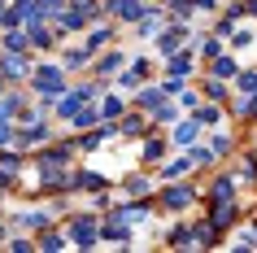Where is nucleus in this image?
I'll use <instances>...</instances> for the list:
<instances>
[{
  "label": "nucleus",
  "instance_id": "49530a36",
  "mask_svg": "<svg viewBox=\"0 0 257 253\" xmlns=\"http://www.w3.org/2000/svg\"><path fill=\"white\" fill-rule=\"evenodd\" d=\"M5 88H9V83H5V74H0V92H5Z\"/></svg>",
  "mask_w": 257,
  "mask_h": 253
},
{
  "label": "nucleus",
  "instance_id": "423d86ee",
  "mask_svg": "<svg viewBox=\"0 0 257 253\" xmlns=\"http://www.w3.org/2000/svg\"><path fill=\"white\" fill-rule=\"evenodd\" d=\"M201 210H205L209 227H214V231H218L222 240H227L231 231L240 227V218L248 214V210H244V201H240V197H235V201H218V205H201Z\"/></svg>",
  "mask_w": 257,
  "mask_h": 253
},
{
  "label": "nucleus",
  "instance_id": "39448f33",
  "mask_svg": "<svg viewBox=\"0 0 257 253\" xmlns=\"http://www.w3.org/2000/svg\"><path fill=\"white\" fill-rule=\"evenodd\" d=\"M5 223H9V231H27V236H35V231H44V227L61 223V218L53 214V205H48V201H44V205L27 201V205H22V210H14L9 218H5Z\"/></svg>",
  "mask_w": 257,
  "mask_h": 253
},
{
  "label": "nucleus",
  "instance_id": "2f4dec72",
  "mask_svg": "<svg viewBox=\"0 0 257 253\" xmlns=\"http://www.w3.org/2000/svg\"><path fill=\"white\" fill-rule=\"evenodd\" d=\"M227 171L235 175V184H240V188H257V153H240L235 166H227Z\"/></svg>",
  "mask_w": 257,
  "mask_h": 253
},
{
  "label": "nucleus",
  "instance_id": "e433bc0d",
  "mask_svg": "<svg viewBox=\"0 0 257 253\" xmlns=\"http://www.w3.org/2000/svg\"><path fill=\"white\" fill-rule=\"evenodd\" d=\"M231 92H240V96L257 92V66H240V70H235V79H231Z\"/></svg>",
  "mask_w": 257,
  "mask_h": 253
},
{
  "label": "nucleus",
  "instance_id": "0eeeda50",
  "mask_svg": "<svg viewBox=\"0 0 257 253\" xmlns=\"http://www.w3.org/2000/svg\"><path fill=\"white\" fill-rule=\"evenodd\" d=\"M57 135V122L53 118H27V122H14V144L18 148H40V144H48Z\"/></svg>",
  "mask_w": 257,
  "mask_h": 253
},
{
  "label": "nucleus",
  "instance_id": "37998d69",
  "mask_svg": "<svg viewBox=\"0 0 257 253\" xmlns=\"http://www.w3.org/2000/svg\"><path fill=\"white\" fill-rule=\"evenodd\" d=\"M244 18H257V0H244Z\"/></svg>",
  "mask_w": 257,
  "mask_h": 253
},
{
  "label": "nucleus",
  "instance_id": "20e7f679",
  "mask_svg": "<svg viewBox=\"0 0 257 253\" xmlns=\"http://www.w3.org/2000/svg\"><path fill=\"white\" fill-rule=\"evenodd\" d=\"M74 161H79L74 135H53L48 144L31 148V166H35V171H61V166H74Z\"/></svg>",
  "mask_w": 257,
  "mask_h": 253
},
{
  "label": "nucleus",
  "instance_id": "58836bf2",
  "mask_svg": "<svg viewBox=\"0 0 257 253\" xmlns=\"http://www.w3.org/2000/svg\"><path fill=\"white\" fill-rule=\"evenodd\" d=\"M0 249H9V253H35V236H27V231H9Z\"/></svg>",
  "mask_w": 257,
  "mask_h": 253
},
{
  "label": "nucleus",
  "instance_id": "6e6552de",
  "mask_svg": "<svg viewBox=\"0 0 257 253\" xmlns=\"http://www.w3.org/2000/svg\"><path fill=\"white\" fill-rule=\"evenodd\" d=\"M100 244H113V249H136L140 240H136V227L131 223H122L113 210L100 214Z\"/></svg>",
  "mask_w": 257,
  "mask_h": 253
},
{
  "label": "nucleus",
  "instance_id": "393cba45",
  "mask_svg": "<svg viewBox=\"0 0 257 253\" xmlns=\"http://www.w3.org/2000/svg\"><path fill=\"white\" fill-rule=\"evenodd\" d=\"M192 53H196V61H209V57H218L222 48H227V40H218L214 31H201V27H192Z\"/></svg>",
  "mask_w": 257,
  "mask_h": 253
},
{
  "label": "nucleus",
  "instance_id": "a878e982",
  "mask_svg": "<svg viewBox=\"0 0 257 253\" xmlns=\"http://www.w3.org/2000/svg\"><path fill=\"white\" fill-rule=\"evenodd\" d=\"M83 27H87V14H79L74 5H66V9L53 18V31L61 35V40H74V35H83Z\"/></svg>",
  "mask_w": 257,
  "mask_h": 253
},
{
  "label": "nucleus",
  "instance_id": "f704fd0d",
  "mask_svg": "<svg viewBox=\"0 0 257 253\" xmlns=\"http://www.w3.org/2000/svg\"><path fill=\"white\" fill-rule=\"evenodd\" d=\"M179 114H183V109L175 105V96H166L162 105H157V109H153V114H149V122H153V127H157V131H166V127H170V122H175Z\"/></svg>",
  "mask_w": 257,
  "mask_h": 253
},
{
  "label": "nucleus",
  "instance_id": "a211bd4d",
  "mask_svg": "<svg viewBox=\"0 0 257 253\" xmlns=\"http://www.w3.org/2000/svg\"><path fill=\"white\" fill-rule=\"evenodd\" d=\"M105 18L118 22L122 31H131L140 18H144V0H105Z\"/></svg>",
  "mask_w": 257,
  "mask_h": 253
},
{
  "label": "nucleus",
  "instance_id": "f8f14e48",
  "mask_svg": "<svg viewBox=\"0 0 257 253\" xmlns=\"http://www.w3.org/2000/svg\"><path fill=\"white\" fill-rule=\"evenodd\" d=\"M153 188H157V175L144 171V166H131L122 175V184L113 188V197H153Z\"/></svg>",
  "mask_w": 257,
  "mask_h": 253
},
{
  "label": "nucleus",
  "instance_id": "9b49d317",
  "mask_svg": "<svg viewBox=\"0 0 257 253\" xmlns=\"http://www.w3.org/2000/svg\"><path fill=\"white\" fill-rule=\"evenodd\" d=\"M126 57H131V53H126L122 44H109V48H100V53L92 57V70H87V74H92V79H105V83H109L122 66H126Z\"/></svg>",
  "mask_w": 257,
  "mask_h": 253
},
{
  "label": "nucleus",
  "instance_id": "aec40b11",
  "mask_svg": "<svg viewBox=\"0 0 257 253\" xmlns=\"http://www.w3.org/2000/svg\"><path fill=\"white\" fill-rule=\"evenodd\" d=\"M157 244H166V249H188V244H192V218H188V214H175L170 227L157 231Z\"/></svg>",
  "mask_w": 257,
  "mask_h": 253
},
{
  "label": "nucleus",
  "instance_id": "c03bdc74",
  "mask_svg": "<svg viewBox=\"0 0 257 253\" xmlns=\"http://www.w3.org/2000/svg\"><path fill=\"white\" fill-rule=\"evenodd\" d=\"M5 236H9V223H5V218H0V244H5Z\"/></svg>",
  "mask_w": 257,
  "mask_h": 253
},
{
  "label": "nucleus",
  "instance_id": "1a4fd4ad",
  "mask_svg": "<svg viewBox=\"0 0 257 253\" xmlns=\"http://www.w3.org/2000/svg\"><path fill=\"white\" fill-rule=\"evenodd\" d=\"M31 66H35V53H31V48H22V53H14V48H0V74H5V83H9V88L27 83Z\"/></svg>",
  "mask_w": 257,
  "mask_h": 253
},
{
  "label": "nucleus",
  "instance_id": "7c9ffc66",
  "mask_svg": "<svg viewBox=\"0 0 257 253\" xmlns=\"http://www.w3.org/2000/svg\"><path fill=\"white\" fill-rule=\"evenodd\" d=\"M61 249H70V240H66V231H61V223L35 231V253H61Z\"/></svg>",
  "mask_w": 257,
  "mask_h": 253
},
{
  "label": "nucleus",
  "instance_id": "412c9836",
  "mask_svg": "<svg viewBox=\"0 0 257 253\" xmlns=\"http://www.w3.org/2000/svg\"><path fill=\"white\" fill-rule=\"evenodd\" d=\"M166 135H170V148H188L192 140H201V135H205V127L192 118V114H179V118L166 127Z\"/></svg>",
  "mask_w": 257,
  "mask_h": 253
},
{
  "label": "nucleus",
  "instance_id": "a18cd8bd",
  "mask_svg": "<svg viewBox=\"0 0 257 253\" xmlns=\"http://www.w3.org/2000/svg\"><path fill=\"white\" fill-rule=\"evenodd\" d=\"M248 153H257V127H253V144H248Z\"/></svg>",
  "mask_w": 257,
  "mask_h": 253
},
{
  "label": "nucleus",
  "instance_id": "a19ab883",
  "mask_svg": "<svg viewBox=\"0 0 257 253\" xmlns=\"http://www.w3.org/2000/svg\"><path fill=\"white\" fill-rule=\"evenodd\" d=\"M218 5H222V0H192V9H196V14H201V18L218 14Z\"/></svg>",
  "mask_w": 257,
  "mask_h": 253
},
{
  "label": "nucleus",
  "instance_id": "72a5a7b5",
  "mask_svg": "<svg viewBox=\"0 0 257 253\" xmlns=\"http://www.w3.org/2000/svg\"><path fill=\"white\" fill-rule=\"evenodd\" d=\"M188 157H192V166H196V171H214V166H218V157H214V153H209V144H205V135H201V140H192V144H188Z\"/></svg>",
  "mask_w": 257,
  "mask_h": 253
},
{
  "label": "nucleus",
  "instance_id": "9d476101",
  "mask_svg": "<svg viewBox=\"0 0 257 253\" xmlns=\"http://www.w3.org/2000/svg\"><path fill=\"white\" fill-rule=\"evenodd\" d=\"M118 35H122V27L118 22H109V18H100V22H87V27H83V48H87V53H100V48H109V44H118Z\"/></svg>",
  "mask_w": 257,
  "mask_h": 253
},
{
  "label": "nucleus",
  "instance_id": "f257e3e1",
  "mask_svg": "<svg viewBox=\"0 0 257 253\" xmlns=\"http://www.w3.org/2000/svg\"><path fill=\"white\" fill-rule=\"evenodd\" d=\"M153 205H157V218L192 214L201 205V171L183 175V179H162V184L153 188Z\"/></svg>",
  "mask_w": 257,
  "mask_h": 253
},
{
  "label": "nucleus",
  "instance_id": "b1692460",
  "mask_svg": "<svg viewBox=\"0 0 257 253\" xmlns=\"http://www.w3.org/2000/svg\"><path fill=\"white\" fill-rule=\"evenodd\" d=\"M192 171H196V166H192L188 148H179V153H166V161H162V166H153L157 184H162V179H183V175H192Z\"/></svg>",
  "mask_w": 257,
  "mask_h": 253
},
{
  "label": "nucleus",
  "instance_id": "dca6fc26",
  "mask_svg": "<svg viewBox=\"0 0 257 253\" xmlns=\"http://www.w3.org/2000/svg\"><path fill=\"white\" fill-rule=\"evenodd\" d=\"M196 70H201V61H196V53H192V44H183V48H175V53H166V57H162V74L196 79Z\"/></svg>",
  "mask_w": 257,
  "mask_h": 253
},
{
  "label": "nucleus",
  "instance_id": "4c0bfd02",
  "mask_svg": "<svg viewBox=\"0 0 257 253\" xmlns=\"http://www.w3.org/2000/svg\"><path fill=\"white\" fill-rule=\"evenodd\" d=\"M253 44H257V31H248L244 22L227 35V48H231V53H244V48H253Z\"/></svg>",
  "mask_w": 257,
  "mask_h": 253
},
{
  "label": "nucleus",
  "instance_id": "ddd939ff",
  "mask_svg": "<svg viewBox=\"0 0 257 253\" xmlns=\"http://www.w3.org/2000/svg\"><path fill=\"white\" fill-rule=\"evenodd\" d=\"M136 144H140V161H136V166L153 171V166H162L166 153H170V135H166V131H149L144 140H136Z\"/></svg>",
  "mask_w": 257,
  "mask_h": 253
},
{
  "label": "nucleus",
  "instance_id": "473e14b6",
  "mask_svg": "<svg viewBox=\"0 0 257 253\" xmlns=\"http://www.w3.org/2000/svg\"><path fill=\"white\" fill-rule=\"evenodd\" d=\"M192 118L201 122L205 131H209V127H222V122H227V105H218V101H201V105L192 109Z\"/></svg>",
  "mask_w": 257,
  "mask_h": 253
},
{
  "label": "nucleus",
  "instance_id": "4be33fe9",
  "mask_svg": "<svg viewBox=\"0 0 257 253\" xmlns=\"http://www.w3.org/2000/svg\"><path fill=\"white\" fill-rule=\"evenodd\" d=\"M227 122H244V127H257V92H248V96L231 92V101H227Z\"/></svg>",
  "mask_w": 257,
  "mask_h": 253
},
{
  "label": "nucleus",
  "instance_id": "cd10ccee",
  "mask_svg": "<svg viewBox=\"0 0 257 253\" xmlns=\"http://www.w3.org/2000/svg\"><path fill=\"white\" fill-rule=\"evenodd\" d=\"M201 70H205V74H214V79H235V70H240V57H235V53H231V48H222V53H218V57H209V61H201Z\"/></svg>",
  "mask_w": 257,
  "mask_h": 253
},
{
  "label": "nucleus",
  "instance_id": "6ab92c4d",
  "mask_svg": "<svg viewBox=\"0 0 257 253\" xmlns=\"http://www.w3.org/2000/svg\"><path fill=\"white\" fill-rule=\"evenodd\" d=\"M149 131H157V127L149 122V114L136 109V105H126V114L118 118V140H144Z\"/></svg>",
  "mask_w": 257,
  "mask_h": 253
},
{
  "label": "nucleus",
  "instance_id": "f03ea898",
  "mask_svg": "<svg viewBox=\"0 0 257 253\" xmlns=\"http://www.w3.org/2000/svg\"><path fill=\"white\" fill-rule=\"evenodd\" d=\"M70 88V74L61 70L57 57H35V66L27 74V92L31 96H61Z\"/></svg>",
  "mask_w": 257,
  "mask_h": 253
},
{
  "label": "nucleus",
  "instance_id": "79ce46f5",
  "mask_svg": "<svg viewBox=\"0 0 257 253\" xmlns=\"http://www.w3.org/2000/svg\"><path fill=\"white\" fill-rule=\"evenodd\" d=\"M5 144H14V122L9 118H0V148Z\"/></svg>",
  "mask_w": 257,
  "mask_h": 253
},
{
  "label": "nucleus",
  "instance_id": "bb28decb",
  "mask_svg": "<svg viewBox=\"0 0 257 253\" xmlns=\"http://www.w3.org/2000/svg\"><path fill=\"white\" fill-rule=\"evenodd\" d=\"M126 105H131V101H126V96H122L118 88H105V92L96 96V109H100V122H118L122 114H126Z\"/></svg>",
  "mask_w": 257,
  "mask_h": 253
},
{
  "label": "nucleus",
  "instance_id": "f3484780",
  "mask_svg": "<svg viewBox=\"0 0 257 253\" xmlns=\"http://www.w3.org/2000/svg\"><path fill=\"white\" fill-rule=\"evenodd\" d=\"M57 61H61V70H66L70 79L92 70V53H87L83 44H66V40H61V44H57Z\"/></svg>",
  "mask_w": 257,
  "mask_h": 253
},
{
  "label": "nucleus",
  "instance_id": "7ed1b4c3",
  "mask_svg": "<svg viewBox=\"0 0 257 253\" xmlns=\"http://www.w3.org/2000/svg\"><path fill=\"white\" fill-rule=\"evenodd\" d=\"M61 231H66L70 249H100V214L96 210H70L61 218Z\"/></svg>",
  "mask_w": 257,
  "mask_h": 253
},
{
  "label": "nucleus",
  "instance_id": "c9c22d12",
  "mask_svg": "<svg viewBox=\"0 0 257 253\" xmlns=\"http://www.w3.org/2000/svg\"><path fill=\"white\" fill-rule=\"evenodd\" d=\"M27 161H31L27 148H18V144H5V148H0V166H5V171H18V175H22V171H27Z\"/></svg>",
  "mask_w": 257,
  "mask_h": 253
},
{
  "label": "nucleus",
  "instance_id": "4468645a",
  "mask_svg": "<svg viewBox=\"0 0 257 253\" xmlns=\"http://www.w3.org/2000/svg\"><path fill=\"white\" fill-rule=\"evenodd\" d=\"M205 144H209V153H214L218 161H227L235 148H240V135H235V122H222V127H209L205 131Z\"/></svg>",
  "mask_w": 257,
  "mask_h": 253
},
{
  "label": "nucleus",
  "instance_id": "c756f323",
  "mask_svg": "<svg viewBox=\"0 0 257 253\" xmlns=\"http://www.w3.org/2000/svg\"><path fill=\"white\" fill-rule=\"evenodd\" d=\"M222 244H227V240L209 227V218H192V244L188 249H222Z\"/></svg>",
  "mask_w": 257,
  "mask_h": 253
},
{
  "label": "nucleus",
  "instance_id": "ea45409f",
  "mask_svg": "<svg viewBox=\"0 0 257 253\" xmlns=\"http://www.w3.org/2000/svg\"><path fill=\"white\" fill-rule=\"evenodd\" d=\"M175 105L183 109V114H192V109L201 105V88H196V83H188V88H183V92L175 96Z\"/></svg>",
  "mask_w": 257,
  "mask_h": 253
},
{
  "label": "nucleus",
  "instance_id": "2eb2a0df",
  "mask_svg": "<svg viewBox=\"0 0 257 253\" xmlns=\"http://www.w3.org/2000/svg\"><path fill=\"white\" fill-rule=\"evenodd\" d=\"M192 40V27H183V22H166L157 35H153V53H157V61H162L166 53H175V48H183V44Z\"/></svg>",
  "mask_w": 257,
  "mask_h": 253
},
{
  "label": "nucleus",
  "instance_id": "5701e85b",
  "mask_svg": "<svg viewBox=\"0 0 257 253\" xmlns=\"http://www.w3.org/2000/svg\"><path fill=\"white\" fill-rule=\"evenodd\" d=\"M57 44H61V35L53 31V22H31L27 27V48L31 53H57Z\"/></svg>",
  "mask_w": 257,
  "mask_h": 253
},
{
  "label": "nucleus",
  "instance_id": "c85d7f7f",
  "mask_svg": "<svg viewBox=\"0 0 257 253\" xmlns=\"http://www.w3.org/2000/svg\"><path fill=\"white\" fill-rule=\"evenodd\" d=\"M196 88H201V101H218V105L231 101V83L214 79V74H205V70H196Z\"/></svg>",
  "mask_w": 257,
  "mask_h": 253
}]
</instances>
